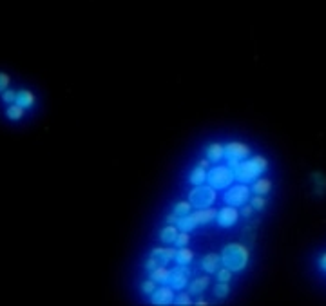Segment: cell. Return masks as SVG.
<instances>
[{
	"mask_svg": "<svg viewBox=\"0 0 326 306\" xmlns=\"http://www.w3.org/2000/svg\"><path fill=\"white\" fill-rule=\"evenodd\" d=\"M250 261V250L241 243H230L221 250V264L232 272H243Z\"/></svg>",
	"mask_w": 326,
	"mask_h": 306,
	"instance_id": "cell-1",
	"label": "cell"
},
{
	"mask_svg": "<svg viewBox=\"0 0 326 306\" xmlns=\"http://www.w3.org/2000/svg\"><path fill=\"white\" fill-rule=\"evenodd\" d=\"M267 169H269V159L265 156H254L252 159H243L234 169V172H236V180H239L241 183H252Z\"/></svg>",
	"mask_w": 326,
	"mask_h": 306,
	"instance_id": "cell-2",
	"label": "cell"
},
{
	"mask_svg": "<svg viewBox=\"0 0 326 306\" xmlns=\"http://www.w3.org/2000/svg\"><path fill=\"white\" fill-rule=\"evenodd\" d=\"M189 201L196 208L212 206V203L216 201V189L212 185H196V189L190 190Z\"/></svg>",
	"mask_w": 326,
	"mask_h": 306,
	"instance_id": "cell-3",
	"label": "cell"
},
{
	"mask_svg": "<svg viewBox=\"0 0 326 306\" xmlns=\"http://www.w3.org/2000/svg\"><path fill=\"white\" fill-rule=\"evenodd\" d=\"M234 180H236V172L228 165H217L209 170V176H207L209 185H212L214 189H226Z\"/></svg>",
	"mask_w": 326,
	"mask_h": 306,
	"instance_id": "cell-4",
	"label": "cell"
},
{
	"mask_svg": "<svg viewBox=\"0 0 326 306\" xmlns=\"http://www.w3.org/2000/svg\"><path fill=\"white\" fill-rule=\"evenodd\" d=\"M250 154H252L250 145L243 142H230L225 145V156L228 159V167H232V169H236L237 165L241 163L243 159H247Z\"/></svg>",
	"mask_w": 326,
	"mask_h": 306,
	"instance_id": "cell-5",
	"label": "cell"
},
{
	"mask_svg": "<svg viewBox=\"0 0 326 306\" xmlns=\"http://www.w3.org/2000/svg\"><path fill=\"white\" fill-rule=\"evenodd\" d=\"M250 190L252 189H250L247 183L234 185V187H230V189L225 192L223 200H225V203H228V205L241 206V205H245L248 200H250Z\"/></svg>",
	"mask_w": 326,
	"mask_h": 306,
	"instance_id": "cell-6",
	"label": "cell"
},
{
	"mask_svg": "<svg viewBox=\"0 0 326 306\" xmlns=\"http://www.w3.org/2000/svg\"><path fill=\"white\" fill-rule=\"evenodd\" d=\"M189 275H190V268L189 264H178L174 270H170V286L174 290H183L185 286L189 285Z\"/></svg>",
	"mask_w": 326,
	"mask_h": 306,
	"instance_id": "cell-7",
	"label": "cell"
},
{
	"mask_svg": "<svg viewBox=\"0 0 326 306\" xmlns=\"http://www.w3.org/2000/svg\"><path fill=\"white\" fill-rule=\"evenodd\" d=\"M237 219H239V210H237V206L226 205L217 210L216 221L219 227H223V228L234 227V225L237 223Z\"/></svg>",
	"mask_w": 326,
	"mask_h": 306,
	"instance_id": "cell-8",
	"label": "cell"
},
{
	"mask_svg": "<svg viewBox=\"0 0 326 306\" xmlns=\"http://www.w3.org/2000/svg\"><path fill=\"white\" fill-rule=\"evenodd\" d=\"M174 288L172 286H160L154 290V294L151 296V303L153 305H158V306H167V305H174Z\"/></svg>",
	"mask_w": 326,
	"mask_h": 306,
	"instance_id": "cell-9",
	"label": "cell"
},
{
	"mask_svg": "<svg viewBox=\"0 0 326 306\" xmlns=\"http://www.w3.org/2000/svg\"><path fill=\"white\" fill-rule=\"evenodd\" d=\"M151 257L158 261V264H168L176 257V248L172 247H156L151 250Z\"/></svg>",
	"mask_w": 326,
	"mask_h": 306,
	"instance_id": "cell-10",
	"label": "cell"
},
{
	"mask_svg": "<svg viewBox=\"0 0 326 306\" xmlns=\"http://www.w3.org/2000/svg\"><path fill=\"white\" fill-rule=\"evenodd\" d=\"M219 264H221V254L211 252L201 257V268L205 270L207 274H216Z\"/></svg>",
	"mask_w": 326,
	"mask_h": 306,
	"instance_id": "cell-11",
	"label": "cell"
},
{
	"mask_svg": "<svg viewBox=\"0 0 326 306\" xmlns=\"http://www.w3.org/2000/svg\"><path fill=\"white\" fill-rule=\"evenodd\" d=\"M35 102H37V96L33 95V91L29 89H20L16 91V100L15 103H18V105H22L24 109H31L33 105H35Z\"/></svg>",
	"mask_w": 326,
	"mask_h": 306,
	"instance_id": "cell-12",
	"label": "cell"
},
{
	"mask_svg": "<svg viewBox=\"0 0 326 306\" xmlns=\"http://www.w3.org/2000/svg\"><path fill=\"white\" fill-rule=\"evenodd\" d=\"M176 225H178L179 230L190 232L192 228H196L198 225H200V221H198V216H196V212H189V214H185V216L179 217Z\"/></svg>",
	"mask_w": 326,
	"mask_h": 306,
	"instance_id": "cell-13",
	"label": "cell"
},
{
	"mask_svg": "<svg viewBox=\"0 0 326 306\" xmlns=\"http://www.w3.org/2000/svg\"><path fill=\"white\" fill-rule=\"evenodd\" d=\"M178 234H179V228L178 225H168L167 223V227L162 228V232H160V241L165 245H174L176 243V238H178Z\"/></svg>",
	"mask_w": 326,
	"mask_h": 306,
	"instance_id": "cell-14",
	"label": "cell"
},
{
	"mask_svg": "<svg viewBox=\"0 0 326 306\" xmlns=\"http://www.w3.org/2000/svg\"><path fill=\"white\" fill-rule=\"evenodd\" d=\"M207 158L211 159L212 163H217L221 159L225 158V145L223 143H211L207 147Z\"/></svg>",
	"mask_w": 326,
	"mask_h": 306,
	"instance_id": "cell-15",
	"label": "cell"
},
{
	"mask_svg": "<svg viewBox=\"0 0 326 306\" xmlns=\"http://www.w3.org/2000/svg\"><path fill=\"white\" fill-rule=\"evenodd\" d=\"M209 285H211V277H209V275H201V277H196V279L190 283L189 292L192 296H201Z\"/></svg>",
	"mask_w": 326,
	"mask_h": 306,
	"instance_id": "cell-16",
	"label": "cell"
},
{
	"mask_svg": "<svg viewBox=\"0 0 326 306\" xmlns=\"http://www.w3.org/2000/svg\"><path fill=\"white\" fill-rule=\"evenodd\" d=\"M149 274H151V277H153L158 285H165V283H168V279H170V270L167 268V264H158V266L154 270H151Z\"/></svg>",
	"mask_w": 326,
	"mask_h": 306,
	"instance_id": "cell-17",
	"label": "cell"
},
{
	"mask_svg": "<svg viewBox=\"0 0 326 306\" xmlns=\"http://www.w3.org/2000/svg\"><path fill=\"white\" fill-rule=\"evenodd\" d=\"M252 190H254V194L267 196L270 190H272V180H270V178H258V180H254Z\"/></svg>",
	"mask_w": 326,
	"mask_h": 306,
	"instance_id": "cell-18",
	"label": "cell"
},
{
	"mask_svg": "<svg viewBox=\"0 0 326 306\" xmlns=\"http://www.w3.org/2000/svg\"><path fill=\"white\" fill-rule=\"evenodd\" d=\"M196 216H198L200 225H207V223H211L216 219L217 210L216 208H212V206H205V208H198V210H196Z\"/></svg>",
	"mask_w": 326,
	"mask_h": 306,
	"instance_id": "cell-19",
	"label": "cell"
},
{
	"mask_svg": "<svg viewBox=\"0 0 326 306\" xmlns=\"http://www.w3.org/2000/svg\"><path fill=\"white\" fill-rule=\"evenodd\" d=\"M174 259H176V263L178 264H190L194 261V252L187 247H179L178 250H176V257Z\"/></svg>",
	"mask_w": 326,
	"mask_h": 306,
	"instance_id": "cell-20",
	"label": "cell"
},
{
	"mask_svg": "<svg viewBox=\"0 0 326 306\" xmlns=\"http://www.w3.org/2000/svg\"><path fill=\"white\" fill-rule=\"evenodd\" d=\"M207 176H209L207 169H203V167H200V165H198V167H196V169L190 172L189 181L194 185V187H196V185H203L207 181Z\"/></svg>",
	"mask_w": 326,
	"mask_h": 306,
	"instance_id": "cell-21",
	"label": "cell"
},
{
	"mask_svg": "<svg viewBox=\"0 0 326 306\" xmlns=\"http://www.w3.org/2000/svg\"><path fill=\"white\" fill-rule=\"evenodd\" d=\"M24 107L18 105V103H11V105H7V111H5V116L9 118V120H13V122H18L22 116H24Z\"/></svg>",
	"mask_w": 326,
	"mask_h": 306,
	"instance_id": "cell-22",
	"label": "cell"
},
{
	"mask_svg": "<svg viewBox=\"0 0 326 306\" xmlns=\"http://www.w3.org/2000/svg\"><path fill=\"white\" fill-rule=\"evenodd\" d=\"M174 305L176 306H190L194 305L192 303V294L190 292H178L176 297H174Z\"/></svg>",
	"mask_w": 326,
	"mask_h": 306,
	"instance_id": "cell-23",
	"label": "cell"
},
{
	"mask_svg": "<svg viewBox=\"0 0 326 306\" xmlns=\"http://www.w3.org/2000/svg\"><path fill=\"white\" fill-rule=\"evenodd\" d=\"M174 212H176L179 217L185 216V214L192 212V203H190L189 200H187V201H178V203H176V206H174Z\"/></svg>",
	"mask_w": 326,
	"mask_h": 306,
	"instance_id": "cell-24",
	"label": "cell"
},
{
	"mask_svg": "<svg viewBox=\"0 0 326 306\" xmlns=\"http://www.w3.org/2000/svg\"><path fill=\"white\" fill-rule=\"evenodd\" d=\"M228 292H230L228 283H221V281H217V285L214 286V296H216L217 299H225V297L228 296Z\"/></svg>",
	"mask_w": 326,
	"mask_h": 306,
	"instance_id": "cell-25",
	"label": "cell"
},
{
	"mask_svg": "<svg viewBox=\"0 0 326 306\" xmlns=\"http://www.w3.org/2000/svg\"><path fill=\"white\" fill-rule=\"evenodd\" d=\"M216 277H217V281H221V283H230V279H232V270H230V268H226V266H223V268H217Z\"/></svg>",
	"mask_w": 326,
	"mask_h": 306,
	"instance_id": "cell-26",
	"label": "cell"
},
{
	"mask_svg": "<svg viewBox=\"0 0 326 306\" xmlns=\"http://www.w3.org/2000/svg\"><path fill=\"white\" fill-rule=\"evenodd\" d=\"M156 285H158V283H156L153 277H151V279H147V281H143V283H142V292H143V294H147V296H153L154 290H156Z\"/></svg>",
	"mask_w": 326,
	"mask_h": 306,
	"instance_id": "cell-27",
	"label": "cell"
},
{
	"mask_svg": "<svg viewBox=\"0 0 326 306\" xmlns=\"http://www.w3.org/2000/svg\"><path fill=\"white\" fill-rule=\"evenodd\" d=\"M250 205H252L256 210H263L265 206H267V200H265V196L256 194L252 200H250Z\"/></svg>",
	"mask_w": 326,
	"mask_h": 306,
	"instance_id": "cell-28",
	"label": "cell"
},
{
	"mask_svg": "<svg viewBox=\"0 0 326 306\" xmlns=\"http://www.w3.org/2000/svg\"><path fill=\"white\" fill-rule=\"evenodd\" d=\"M15 100H16V91L5 89L4 93H2V102H4V103L11 105V103H15Z\"/></svg>",
	"mask_w": 326,
	"mask_h": 306,
	"instance_id": "cell-29",
	"label": "cell"
},
{
	"mask_svg": "<svg viewBox=\"0 0 326 306\" xmlns=\"http://www.w3.org/2000/svg\"><path fill=\"white\" fill-rule=\"evenodd\" d=\"M189 241H190V236H189V232H185V230H179V234H178V238H176V247H187L189 245Z\"/></svg>",
	"mask_w": 326,
	"mask_h": 306,
	"instance_id": "cell-30",
	"label": "cell"
},
{
	"mask_svg": "<svg viewBox=\"0 0 326 306\" xmlns=\"http://www.w3.org/2000/svg\"><path fill=\"white\" fill-rule=\"evenodd\" d=\"M9 84H11L9 74H7V73H0V95H2L5 89H9Z\"/></svg>",
	"mask_w": 326,
	"mask_h": 306,
	"instance_id": "cell-31",
	"label": "cell"
},
{
	"mask_svg": "<svg viewBox=\"0 0 326 306\" xmlns=\"http://www.w3.org/2000/svg\"><path fill=\"white\" fill-rule=\"evenodd\" d=\"M156 266H158V261H156L154 257H149L147 263H145V270H147V272H151V270H154Z\"/></svg>",
	"mask_w": 326,
	"mask_h": 306,
	"instance_id": "cell-32",
	"label": "cell"
},
{
	"mask_svg": "<svg viewBox=\"0 0 326 306\" xmlns=\"http://www.w3.org/2000/svg\"><path fill=\"white\" fill-rule=\"evenodd\" d=\"M178 219H179V216L176 214V212H172V214H168V216H167V223H168V225H176V223H178Z\"/></svg>",
	"mask_w": 326,
	"mask_h": 306,
	"instance_id": "cell-33",
	"label": "cell"
},
{
	"mask_svg": "<svg viewBox=\"0 0 326 306\" xmlns=\"http://www.w3.org/2000/svg\"><path fill=\"white\" fill-rule=\"evenodd\" d=\"M252 210H256V208H254L252 205H247V203L243 205V216H245V217L250 216V214H252Z\"/></svg>",
	"mask_w": 326,
	"mask_h": 306,
	"instance_id": "cell-34",
	"label": "cell"
},
{
	"mask_svg": "<svg viewBox=\"0 0 326 306\" xmlns=\"http://www.w3.org/2000/svg\"><path fill=\"white\" fill-rule=\"evenodd\" d=\"M319 268L323 270V272H326V252L321 255V259H319Z\"/></svg>",
	"mask_w": 326,
	"mask_h": 306,
	"instance_id": "cell-35",
	"label": "cell"
},
{
	"mask_svg": "<svg viewBox=\"0 0 326 306\" xmlns=\"http://www.w3.org/2000/svg\"><path fill=\"white\" fill-rule=\"evenodd\" d=\"M211 163H212V161H211L209 158H207V159H201V161H200L198 165H200V167H203V169H207V167H209Z\"/></svg>",
	"mask_w": 326,
	"mask_h": 306,
	"instance_id": "cell-36",
	"label": "cell"
},
{
	"mask_svg": "<svg viewBox=\"0 0 326 306\" xmlns=\"http://www.w3.org/2000/svg\"><path fill=\"white\" fill-rule=\"evenodd\" d=\"M196 305H198V306H209L211 303H209V301H203V299H198V303H196Z\"/></svg>",
	"mask_w": 326,
	"mask_h": 306,
	"instance_id": "cell-37",
	"label": "cell"
}]
</instances>
